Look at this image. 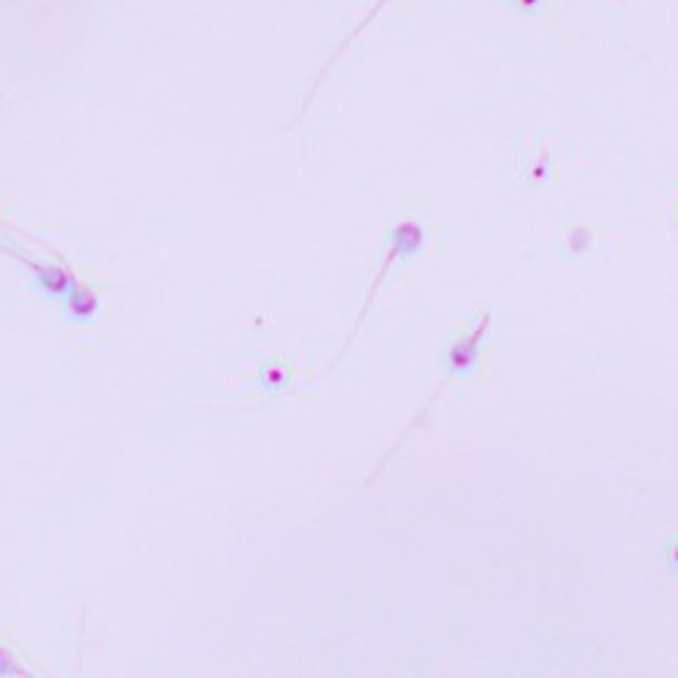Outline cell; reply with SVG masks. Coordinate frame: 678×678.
<instances>
[{
	"mask_svg": "<svg viewBox=\"0 0 678 678\" xmlns=\"http://www.w3.org/2000/svg\"><path fill=\"white\" fill-rule=\"evenodd\" d=\"M60 307H63V315L69 323H74V326H90V323L98 321L101 315V296L98 291H93L90 285L76 283L65 293Z\"/></svg>",
	"mask_w": 678,
	"mask_h": 678,
	"instance_id": "cell-4",
	"label": "cell"
},
{
	"mask_svg": "<svg viewBox=\"0 0 678 678\" xmlns=\"http://www.w3.org/2000/svg\"><path fill=\"white\" fill-rule=\"evenodd\" d=\"M25 676L33 674L20 663V657H17L11 646L0 644V678H25Z\"/></svg>",
	"mask_w": 678,
	"mask_h": 678,
	"instance_id": "cell-6",
	"label": "cell"
},
{
	"mask_svg": "<svg viewBox=\"0 0 678 678\" xmlns=\"http://www.w3.org/2000/svg\"><path fill=\"white\" fill-rule=\"evenodd\" d=\"M0 250L3 253H9L14 261H20L22 267L28 269L30 278H33V288L41 293V296L46 299V302H63L65 293L71 291L80 280H76V274L71 272V269L60 267V263H41V261H33V258L17 253V250L11 248H3L0 244Z\"/></svg>",
	"mask_w": 678,
	"mask_h": 678,
	"instance_id": "cell-3",
	"label": "cell"
},
{
	"mask_svg": "<svg viewBox=\"0 0 678 678\" xmlns=\"http://www.w3.org/2000/svg\"><path fill=\"white\" fill-rule=\"evenodd\" d=\"M489 332H491V312H483V315L478 317L476 326H472L470 332L465 334V337H459V340L453 342L451 351H448V356H446V372H442L440 386H437L435 392L429 394V399L424 401V407H421V410H418V416L413 418L410 424H407V429L401 431L399 437H396L394 446L388 448V453L383 456V461L375 467V472H372V476H369V483L375 481V478L380 476L383 470H386V465H388V461H392V456H394L396 451H399L401 442H405L407 437H410L413 431L418 429V426H424L426 418H429V416H431V410H435V405H437V399H440V394L448 388V383L456 380V377H467L472 369H476L478 356H481L486 340H489Z\"/></svg>",
	"mask_w": 678,
	"mask_h": 678,
	"instance_id": "cell-1",
	"label": "cell"
},
{
	"mask_svg": "<svg viewBox=\"0 0 678 678\" xmlns=\"http://www.w3.org/2000/svg\"><path fill=\"white\" fill-rule=\"evenodd\" d=\"M253 383L269 396L285 394L288 388L293 386V367L283 362V358H263V362L258 364Z\"/></svg>",
	"mask_w": 678,
	"mask_h": 678,
	"instance_id": "cell-5",
	"label": "cell"
},
{
	"mask_svg": "<svg viewBox=\"0 0 678 678\" xmlns=\"http://www.w3.org/2000/svg\"><path fill=\"white\" fill-rule=\"evenodd\" d=\"M424 248H426V228L418 223V220H399V223L392 228V233H388L386 255H383V263H380V272H377L375 280H372V285H369V291H367V299H364V307L356 315V323H353V328H351V334H347L345 345H342V351L337 353V356H334V362L328 364L326 372H332L334 367H337V364L342 362V356H345V353L351 351L353 340L358 337V332H362L364 323H367L369 307H372V304H375L377 291H380L383 283H386V280H388V272H392V269H394V263L407 261V258H413V255H421Z\"/></svg>",
	"mask_w": 678,
	"mask_h": 678,
	"instance_id": "cell-2",
	"label": "cell"
}]
</instances>
